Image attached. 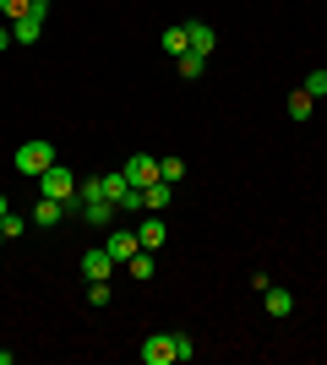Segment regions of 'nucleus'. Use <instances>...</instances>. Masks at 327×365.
<instances>
[{
  "mask_svg": "<svg viewBox=\"0 0 327 365\" xmlns=\"http://www.w3.org/2000/svg\"><path fill=\"white\" fill-rule=\"evenodd\" d=\"M11 164H16V175L38 180V175H44L49 164H61V158H55V142H38V137H33V142H22V148H16Z\"/></svg>",
  "mask_w": 327,
  "mask_h": 365,
  "instance_id": "f257e3e1",
  "label": "nucleus"
},
{
  "mask_svg": "<svg viewBox=\"0 0 327 365\" xmlns=\"http://www.w3.org/2000/svg\"><path fill=\"white\" fill-rule=\"evenodd\" d=\"M71 218H82V224H93V229H115L120 207H115L109 197H77L71 202Z\"/></svg>",
  "mask_w": 327,
  "mask_h": 365,
  "instance_id": "f03ea898",
  "label": "nucleus"
},
{
  "mask_svg": "<svg viewBox=\"0 0 327 365\" xmlns=\"http://www.w3.org/2000/svg\"><path fill=\"white\" fill-rule=\"evenodd\" d=\"M77 175H71V169L66 164H49L44 175H38V191H44V197H55V202H77Z\"/></svg>",
  "mask_w": 327,
  "mask_h": 365,
  "instance_id": "7ed1b4c3",
  "label": "nucleus"
},
{
  "mask_svg": "<svg viewBox=\"0 0 327 365\" xmlns=\"http://www.w3.org/2000/svg\"><path fill=\"white\" fill-rule=\"evenodd\" d=\"M120 175H125L131 185H142V191H147L153 180H164V175H158V158H153V153H131V158L120 164Z\"/></svg>",
  "mask_w": 327,
  "mask_h": 365,
  "instance_id": "20e7f679",
  "label": "nucleus"
},
{
  "mask_svg": "<svg viewBox=\"0 0 327 365\" xmlns=\"http://www.w3.org/2000/svg\"><path fill=\"white\" fill-rule=\"evenodd\" d=\"M104 251H109V257H115V262H131V257H137V251H142V240H137V229H109V240H104Z\"/></svg>",
  "mask_w": 327,
  "mask_h": 365,
  "instance_id": "39448f33",
  "label": "nucleus"
},
{
  "mask_svg": "<svg viewBox=\"0 0 327 365\" xmlns=\"http://www.w3.org/2000/svg\"><path fill=\"white\" fill-rule=\"evenodd\" d=\"M170 360H175V333L142 338V365H170Z\"/></svg>",
  "mask_w": 327,
  "mask_h": 365,
  "instance_id": "423d86ee",
  "label": "nucleus"
},
{
  "mask_svg": "<svg viewBox=\"0 0 327 365\" xmlns=\"http://www.w3.org/2000/svg\"><path fill=\"white\" fill-rule=\"evenodd\" d=\"M77 267H82V278L93 284V278H109V273H115V257H109L104 245H93V251H82V262H77Z\"/></svg>",
  "mask_w": 327,
  "mask_h": 365,
  "instance_id": "0eeeda50",
  "label": "nucleus"
},
{
  "mask_svg": "<svg viewBox=\"0 0 327 365\" xmlns=\"http://www.w3.org/2000/svg\"><path fill=\"white\" fill-rule=\"evenodd\" d=\"M186 38H191V49H197V55H213V44H218L213 22H202V16H191V22H186Z\"/></svg>",
  "mask_w": 327,
  "mask_h": 365,
  "instance_id": "6e6552de",
  "label": "nucleus"
},
{
  "mask_svg": "<svg viewBox=\"0 0 327 365\" xmlns=\"http://www.w3.org/2000/svg\"><path fill=\"white\" fill-rule=\"evenodd\" d=\"M71 213V202H55V197H38V207H33V224L38 229H55L61 218Z\"/></svg>",
  "mask_w": 327,
  "mask_h": 365,
  "instance_id": "1a4fd4ad",
  "label": "nucleus"
},
{
  "mask_svg": "<svg viewBox=\"0 0 327 365\" xmlns=\"http://www.w3.org/2000/svg\"><path fill=\"white\" fill-rule=\"evenodd\" d=\"M262 311H267V317H289V311H295V294L279 289V284H267V289H262Z\"/></svg>",
  "mask_w": 327,
  "mask_h": 365,
  "instance_id": "9d476101",
  "label": "nucleus"
},
{
  "mask_svg": "<svg viewBox=\"0 0 327 365\" xmlns=\"http://www.w3.org/2000/svg\"><path fill=\"white\" fill-rule=\"evenodd\" d=\"M38 33H44V16H16V22H11V38H16V44H38Z\"/></svg>",
  "mask_w": 327,
  "mask_h": 365,
  "instance_id": "9b49d317",
  "label": "nucleus"
},
{
  "mask_svg": "<svg viewBox=\"0 0 327 365\" xmlns=\"http://www.w3.org/2000/svg\"><path fill=\"white\" fill-rule=\"evenodd\" d=\"M186 49H191V38H186V22H175V28H164V55H170V61H180Z\"/></svg>",
  "mask_w": 327,
  "mask_h": 365,
  "instance_id": "f8f14e48",
  "label": "nucleus"
},
{
  "mask_svg": "<svg viewBox=\"0 0 327 365\" xmlns=\"http://www.w3.org/2000/svg\"><path fill=\"white\" fill-rule=\"evenodd\" d=\"M137 240H142V251H158V245H164V218H142Z\"/></svg>",
  "mask_w": 327,
  "mask_h": 365,
  "instance_id": "ddd939ff",
  "label": "nucleus"
},
{
  "mask_svg": "<svg viewBox=\"0 0 327 365\" xmlns=\"http://www.w3.org/2000/svg\"><path fill=\"white\" fill-rule=\"evenodd\" d=\"M142 207H147V213H164V207H170V180L147 185V191H142Z\"/></svg>",
  "mask_w": 327,
  "mask_h": 365,
  "instance_id": "4468645a",
  "label": "nucleus"
},
{
  "mask_svg": "<svg viewBox=\"0 0 327 365\" xmlns=\"http://www.w3.org/2000/svg\"><path fill=\"white\" fill-rule=\"evenodd\" d=\"M175 71L186 76V82H197V76L207 71V55H197V49H186V55H180V61H175Z\"/></svg>",
  "mask_w": 327,
  "mask_h": 365,
  "instance_id": "2eb2a0df",
  "label": "nucleus"
},
{
  "mask_svg": "<svg viewBox=\"0 0 327 365\" xmlns=\"http://www.w3.org/2000/svg\"><path fill=\"white\" fill-rule=\"evenodd\" d=\"M311 109H316V98H311L306 88L289 93V120H311Z\"/></svg>",
  "mask_w": 327,
  "mask_h": 365,
  "instance_id": "dca6fc26",
  "label": "nucleus"
},
{
  "mask_svg": "<svg viewBox=\"0 0 327 365\" xmlns=\"http://www.w3.org/2000/svg\"><path fill=\"white\" fill-rule=\"evenodd\" d=\"M125 267H131V278H137V284H147V278L158 273V262H153V251H137V257L125 262Z\"/></svg>",
  "mask_w": 327,
  "mask_h": 365,
  "instance_id": "f3484780",
  "label": "nucleus"
},
{
  "mask_svg": "<svg viewBox=\"0 0 327 365\" xmlns=\"http://www.w3.org/2000/svg\"><path fill=\"white\" fill-rule=\"evenodd\" d=\"M158 175H164V180H186V158H180V153H170V158H158Z\"/></svg>",
  "mask_w": 327,
  "mask_h": 365,
  "instance_id": "a211bd4d",
  "label": "nucleus"
},
{
  "mask_svg": "<svg viewBox=\"0 0 327 365\" xmlns=\"http://www.w3.org/2000/svg\"><path fill=\"white\" fill-rule=\"evenodd\" d=\"M33 0H0V22H16V16H28Z\"/></svg>",
  "mask_w": 327,
  "mask_h": 365,
  "instance_id": "6ab92c4d",
  "label": "nucleus"
},
{
  "mask_svg": "<svg viewBox=\"0 0 327 365\" xmlns=\"http://www.w3.org/2000/svg\"><path fill=\"white\" fill-rule=\"evenodd\" d=\"M115 207H120V213H142V185H125Z\"/></svg>",
  "mask_w": 327,
  "mask_h": 365,
  "instance_id": "aec40b11",
  "label": "nucleus"
},
{
  "mask_svg": "<svg viewBox=\"0 0 327 365\" xmlns=\"http://www.w3.org/2000/svg\"><path fill=\"white\" fill-rule=\"evenodd\" d=\"M306 93H311V98H327V66H316V71L306 76Z\"/></svg>",
  "mask_w": 327,
  "mask_h": 365,
  "instance_id": "412c9836",
  "label": "nucleus"
},
{
  "mask_svg": "<svg viewBox=\"0 0 327 365\" xmlns=\"http://www.w3.org/2000/svg\"><path fill=\"white\" fill-rule=\"evenodd\" d=\"M98 180H104V197H109V202H120V191L131 185L125 175H98Z\"/></svg>",
  "mask_w": 327,
  "mask_h": 365,
  "instance_id": "4be33fe9",
  "label": "nucleus"
},
{
  "mask_svg": "<svg viewBox=\"0 0 327 365\" xmlns=\"http://www.w3.org/2000/svg\"><path fill=\"white\" fill-rule=\"evenodd\" d=\"M88 305H109V278H93V284H88Z\"/></svg>",
  "mask_w": 327,
  "mask_h": 365,
  "instance_id": "5701e85b",
  "label": "nucleus"
},
{
  "mask_svg": "<svg viewBox=\"0 0 327 365\" xmlns=\"http://www.w3.org/2000/svg\"><path fill=\"white\" fill-rule=\"evenodd\" d=\"M22 229H28V218H16V213H6V218H0V235H6V240H16Z\"/></svg>",
  "mask_w": 327,
  "mask_h": 365,
  "instance_id": "b1692460",
  "label": "nucleus"
},
{
  "mask_svg": "<svg viewBox=\"0 0 327 365\" xmlns=\"http://www.w3.org/2000/svg\"><path fill=\"white\" fill-rule=\"evenodd\" d=\"M197 354V344H191V333H175V360H191Z\"/></svg>",
  "mask_w": 327,
  "mask_h": 365,
  "instance_id": "393cba45",
  "label": "nucleus"
},
{
  "mask_svg": "<svg viewBox=\"0 0 327 365\" xmlns=\"http://www.w3.org/2000/svg\"><path fill=\"white\" fill-rule=\"evenodd\" d=\"M16 38H11V28H6V22H0V49H11Z\"/></svg>",
  "mask_w": 327,
  "mask_h": 365,
  "instance_id": "a878e982",
  "label": "nucleus"
},
{
  "mask_svg": "<svg viewBox=\"0 0 327 365\" xmlns=\"http://www.w3.org/2000/svg\"><path fill=\"white\" fill-rule=\"evenodd\" d=\"M6 213H11V202H6V191H0V218H6Z\"/></svg>",
  "mask_w": 327,
  "mask_h": 365,
  "instance_id": "bb28decb",
  "label": "nucleus"
},
{
  "mask_svg": "<svg viewBox=\"0 0 327 365\" xmlns=\"http://www.w3.org/2000/svg\"><path fill=\"white\" fill-rule=\"evenodd\" d=\"M0 245H6V235H0Z\"/></svg>",
  "mask_w": 327,
  "mask_h": 365,
  "instance_id": "cd10ccee",
  "label": "nucleus"
}]
</instances>
